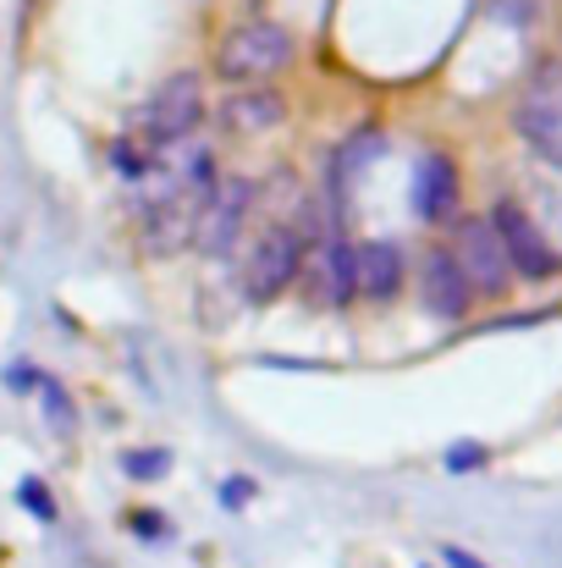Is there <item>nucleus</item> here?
I'll return each instance as SVG.
<instances>
[{
	"instance_id": "obj_4",
	"label": "nucleus",
	"mask_w": 562,
	"mask_h": 568,
	"mask_svg": "<svg viewBox=\"0 0 562 568\" xmlns=\"http://www.w3.org/2000/svg\"><path fill=\"white\" fill-rule=\"evenodd\" d=\"M447 254L458 260V271H463V282H469L474 298H502V293L513 287V265H508V254H502V237H497L491 215H463V221L452 226Z\"/></svg>"
},
{
	"instance_id": "obj_6",
	"label": "nucleus",
	"mask_w": 562,
	"mask_h": 568,
	"mask_svg": "<svg viewBox=\"0 0 562 568\" xmlns=\"http://www.w3.org/2000/svg\"><path fill=\"white\" fill-rule=\"evenodd\" d=\"M513 128H519V139H524L541 161H552L562 172V72H541V78L519 94Z\"/></svg>"
},
{
	"instance_id": "obj_19",
	"label": "nucleus",
	"mask_w": 562,
	"mask_h": 568,
	"mask_svg": "<svg viewBox=\"0 0 562 568\" xmlns=\"http://www.w3.org/2000/svg\"><path fill=\"white\" fill-rule=\"evenodd\" d=\"M6 386H11V392H33V386H39V371H33V365H11V371H6Z\"/></svg>"
},
{
	"instance_id": "obj_21",
	"label": "nucleus",
	"mask_w": 562,
	"mask_h": 568,
	"mask_svg": "<svg viewBox=\"0 0 562 568\" xmlns=\"http://www.w3.org/2000/svg\"><path fill=\"white\" fill-rule=\"evenodd\" d=\"M133 530H139V536H166V525H161V519H150V514H139V519H133Z\"/></svg>"
},
{
	"instance_id": "obj_11",
	"label": "nucleus",
	"mask_w": 562,
	"mask_h": 568,
	"mask_svg": "<svg viewBox=\"0 0 562 568\" xmlns=\"http://www.w3.org/2000/svg\"><path fill=\"white\" fill-rule=\"evenodd\" d=\"M402 248L391 243V237H365V243H354V287H359V298H370V304H391L397 293H402Z\"/></svg>"
},
{
	"instance_id": "obj_8",
	"label": "nucleus",
	"mask_w": 562,
	"mask_h": 568,
	"mask_svg": "<svg viewBox=\"0 0 562 568\" xmlns=\"http://www.w3.org/2000/svg\"><path fill=\"white\" fill-rule=\"evenodd\" d=\"M248 204H254V183L248 178H221V189L204 199L198 210V226H193V243L204 254H232L243 221H248Z\"/></svg>"
},
{
	"instance_id": "obj_7",
	"label": "nucleus",
	"mask_w": 562,
	"mask_h": 568,
	"mask_svg": "<svg viewBox=\"0 0 562 568\" xmlns=\"http://www.w3.org/2000/svg\"><path fill=\"white\" fill-rule=\"evenodd\" d=\"M304 282H309V298L320 310H348L359 298L354 287V243L343 237H320L304 248Z\"/></svg>"
},
{
	"instance_id": "obj_5",
	"label": "nucleus",
	"mask_w": 562,
	"mask_h": 568,
	"mask_svg": "<svg viewBox=\"0 0 562 568\" xmlns=\"http://www.w3.org/2000/svg\"><path fill=\"white\" fill-rule=\"evenodd\" d=\"M304 248H309L304 232H293V226H265L259 243H254L248 260H243V293H248L254 304L282 298V293L298 282V271H304Z\"/></svg>"
},
{
	"instance_id": "obj_14",
	"label": "nucleus",
	"mask_w": 562,
	"mask_h": 568,
	"mask_svg": "<svg viewBox=\"0 0 562 568\" xmlns=\"http://www.w3.org/2000/svg\"><path fill=\"white\" fill-rule=\"evenodd\" d=\"M33 392L44 397V414H50V425H55V430H67V425L78 419V408H72V397H67V386H61V381H55V376H44V371H39V386H33Z\"/></svg>"
},
{
	"instance_id": "obj_12",
	"label": "nucleus",
	"mask_w": 562,
	"mask_h": 568,
	"mask_svg": "<svg viewBox=\"0 0 562 568\" xmlns=\"http://www.w3.org/2000/svg\"><path fill=\"white\" fill-rule=\"evenodd\" d=\"M458 166H452V155H441V150H430V155H419V166H413V215L419 221H447V215H458Z\"/></svg>"
},
{
	"instance_id": "obj_9",
	"label": "nucleus",
	"mask_w": 562,
	"mask_h": 568,
	"mask_svg": "<svg viewBox=\"0 0 562 568\" xmlns=\"http://www.w3.org/2000/svg\"><path fill=\"white\" fill-rule=\"evenodd\" d=\"M419 298H425V310H430L436 321H463V315L474 310V293H469L458 260L447 254V243L425 254V265H419Z\"/></svg>"
},
{
	"instance_id": "obj_20",
	"label": "nucleus",
	"mask_w": 562,
	"mask_h": 568,
	"mask_svg": "<svg viewBox=\"0 0 562 568\" xmlns=\"http://www.w3.org/2000/svg\"><path fill=\"white\" fill-rule=\"evenodd\" d=\"M441 564L447 568H491V564H480L474 552H463V547H441Z\"/></svg>"
},
{
	"instance_id": "obj_15",
	"label": "nucleus",
	"mask_w": 562,
	"mask_h": 568,
	"mask_svg": "<svg viewBox=\"0 0 562 568\" xmlns=\"http://www.w3.org/2000/svg\"><path fill=\"white\" fill-rule=\"evenodd\" d=\"M111 166H116L122 178H144V172H155V155H150L139 139H122V144L111 150Z\"/></svg>"
},
{
	"instance_id": "obj_16",
	"label": "nucleus",
	"mask_w": 562,
	"mask_h": 568,
	"mask_svg": "<svg viewBox=\"0 0 562 568\" xmlns=\"http://www.w3.org/2000/svg\"><path fill=\"white\" fill-rule=\"evenodd\" d=\"M17 503H22L39 525H55V497H50V486H44V480H33V475H28V480L17 486Z\"/></svg>"
},
{
	"instance_id": "obj_2",
	"label": "nucleus",
	"mask_w": 562,
	"mask_h": 568,
	"mask_svg": "<svg viewBox=\"0 0 562 568\" xmlns=\"http://www.w3.org/2000/svg\"><path fill=\"white\" fill-rule=\"evenodd\" d=\"M204 78L198 72H172L139 111V144L144 150H172L193 139V128L204 122Z\"/></svg>"
},
{
	"instance_id": "obj_13",
	"label": "nucleus",
	"mask_w": 562,
	"mask_h": 568,
	"mask_svg": "<svg viewBox=\"0 0 562 568\" xmlns=\"http://www.w3.org/2000/svg\"><path fill=\"white\" fill-rule=\"evenodd\" d=\"M122 475L127 480H166L172 475V453L166 447H127L122 453Z\"/></svg>"
},
{
	"instance_id": "obj_1",
	"label": "nucleus",
	"mask_w": 562,
	"mask_h": 568,
	"mask_svg": "<svg viewBox=\"0 0 562 568\" xmlns=\"http://www.w3.org/2000/svg\"><path fill=\"white\" fill-rule=\"evenodd\" d=\"M293 33L270 17H248V22H232L215 44V78L221 83H237V89H254V83H270L276 72L293 67Z\"/></svg>"
},
{
	"instance_id": "obj_18",
	"label": "nucleus",
	"mask_w": 562,
	"mask_h": 568,
	"mask_svg": "<svg viewBox=\"0 0 562 568\" xmlns=\"http://www.w3.org/2000/svg\"><path fill=\"white\" fill-rule=\"evenodd\" d=\"M254 491H259V486H254L248 475H226V480H221V508H232V514H237L243 503H254Z\"/></svg>"
},
{
	"instance_id": "obj_3",
	"label": "nucleus",
	"mask_w": 562,
	"mask_h": 568,
	"mask_svg": "<svg viewBox=\"0 0 562 568\" xmlns=\"http://www.w3.org/2000/svg\"><path fill=\"white\" fill-rule=\"evenodd\" d=\"M491 226H497V237H502V254H508L513 276H524V282H552L562 271V248L552 243V232H546L519 199H497V204H491Z\"/></svg>"
},
{
	"instance_id": "obj_10",
	"label": "nucleus",
	"mask_w": 562,
	"mask_h": 568,
	"mask_svg": "<svg viewBox=\"0 0 562 568\" xmlns=\"http://www.w3.org/2000/svg\"><path fill=\"white\" fill-rule=\"evenodd\" d=\"M287 122V94H276L270 83H254V89H232L221 100V128L237 133V139H259V133H276Z\"/></svg>"
},
{
	"instance_id": "obj_17",
	"label": "nucleus",
	"mask_w": 562,
	"mask_h": 568,
	"mask_svg": "<svg viewBox=\"0 0 562 568\" xmlns=\"http://www.w3.org/2000/svg\"><path fill=\"white\" fill-rule=\"evenodd\" d=\"M486 458H491L486 442H452L447 447V469L452 475H474V469H486Z\"/></svg>"
}]
</instances>
